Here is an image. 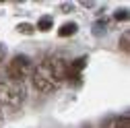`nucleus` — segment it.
<instances>
[{
  "label": "nucleus",
  "instance_id": "20e7f679",
  "mask_svg": "<svg viewBox=\"0 0 130 128\" xmlns=\"http://www.w3.org/2000/svg\"><path fill=\"white\" fill-rule=\"evenodd\" d=\"M31 83H33V87L39 93H52L58 87V83L54 81V76L47 72L45 68H41V66L33 70V74H31Z\"/></svg>",
  "mask_w": 130,
  "mask_h": 128
},
{
  "label": "nucleus",
  "instance_id": "423d86ee",
  "mask_svg": "<svg viewBox=\"0 0 130 128\" xmlns=\"http://www.w3.org/2000/svg\"><path fill=\"white\" fill-rule=\"evenodd\" d=\"M52 25H54V19L50 17V14H43V17L37 21V29H39V31H50Z\"/></svg>",
  "mask_w": 130,
  "mask_h": 128
},
{
  "label": "nucleus",
  "instance_id": "39448f33",
  "mask_svg": "<svg viewBox=\"0 0 130 128\" xmlns=\"http://www.w3.org/2000/svg\"><path fill=\"white\" fill-rule=\"evenodd\" d=\"M76 23H62L60 25V29H58V35L60 37H70V35H74L76 33Z\"/></svg>",
  "mask_w": 130,
  "mask_h": 128
},
{
  "label": "nucleus",
  "instance_id": "f03ea898",
  "mask_svg": "<svg viewBox=\"0 0 130 128\" xmlns=\"http://www.w3.org/2000/svg\"><path fill=\"white\" fill-rule=\"evenodd\" d=\"M27 89L23 83H12V81H2L0 78V105H10L17 107L25 101Z\"/></svg>",
  "mask_w": 130,
  "mask_h": 128
},
{
  "label": "nucleus",
  "instance_id": "9b49d317",
  "mask_svg": "<svg viewBox=\"0 0 130 128\" xmlns=\"http://www.w3.org/2000/svg\"><path fill=\"white\" fill-rule=\"evenodd\" d=\"M60 6H62V12H70V10L74 8V6H72V4H68V2H64V4H60Z\"/></svg>",
  "mask_w": 130,
  "mask_h": 128
},
{
  "label": "nucleus",
  "instance_id": "7ed1b4c3",
  "mask_svg": "<svg viewBox=\"0 0 130 128\" xmlns=\"http://www.w3.org/2000/svg\"><path fill=\"white\" fill-rule=\"evenodd\" d=\"M41 68H45L54 76V81L60 83V81H66V72H68V64L64 62L62 58L58 56H45L43 62H41Z\"/></svg>",
  "mask_w": 130,
  "mask_h": 128
},
{
  "label": "nucleus",
  "instance_id": "9d476101",
  "mask_svg": "<svg viewBox=\"0 0 130 128\" xmlns=\"http://www.w3.org/2000/svg\"><path fill=\"white\" fill-rule=\"evenodd\" d=\"M4 58H6V45L0 43V62H4Z\"/></svg>",
  "mask_w": 130,
  "mask_h": 128
},
{
  "label": "nucleus",
  "instance_id": "1a4fd4ad",
  "mask_svg": "<svg viewBox=\"0 0 130 128\" xmlns=\"http://www.w3.org/2000/svg\"><path fill=\"white\" fill-rule=\"evenodd\" d=\"M113 19H116V21H126L128 19V10L124 8V10H118L116 14H113Z\"/></svg>",
  "mask_w": 130,
  "mask_h": 128
},
{
  "label": "nucleus",
  "instance_id": "0eeeda50",
  "mask_svg": "<svg viewBox=\"0 0 130 128\" xmlns=\"http://www.w3.org/2000/svg\"><path fill=\"white\" fill-rule=\"evenodd\" d=\"M120 50H122L124 54L130 52V33H128V31H124L122 37H120Z\"/></svg>",
  "mask_w": 130,
  "mask_h": 128
},
{
  "label": "nucleus",
  "instance_id": "6e6552de",
  "mask_svg": "<svg viewBox=\"0 0 130 128\" xmlns=\"http://www.w3.org/2000/svg\"><path fill=\"white\" fill-rule=\"evenodd\" d=\"M17 31H19V33H33V31H35V27L33 25H29V23H21V25H17Z\"/></svg>",
  "mask_w": 130,
  "mask_h": 128
},
{
  "label": "nucleus",
  "instance_id": "f257e3e1",
  "mask_svg": "<svg viewBox=\"0 0 130 128\" xmlns=\"http://www.w3.org/2000/svg\"><path fill=\"white\" fill-rule=\"evenodd\" d=\"M35 70V64L31 58L27 56H14L8 64H6V74H8V81L12 83H23L25 78H29Z\"/></svg>",
  "mask_w": 130,
  "mask_h": 128
}]
</instances>
